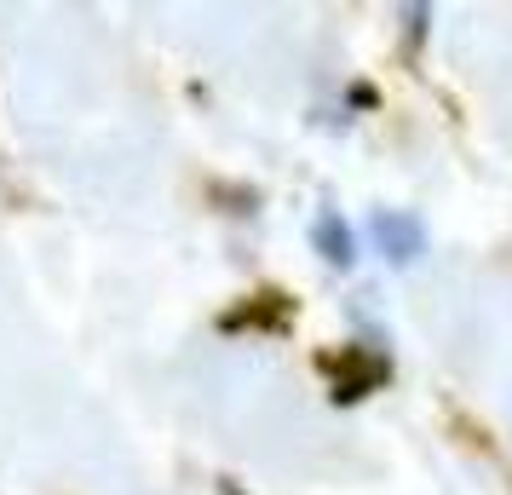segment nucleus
I'll return each mask as SVG.
<instances>
[{
    "label": "nucleus",
    "mask_w": 512,
    "mask_h": 495,
    "mask_svg": "<svg viewBox=\"0 0 512 495\" xmlns=\"http://www.w3.org/2000/svg\"><path fill=\"white\" fill-rule=\"evenodd\" d=\"M374 242H380V248H386V260H397V265H409L420 254V242H426V236H420V225L415 219H409V213H374Z\"/></svg>",
    "instance_id": "f257e3e1"
},
{
    "label": "nucleus",
    "mask_w": 512,
    "mask_h": 495,
    "mask_svg": "<svg viewBox=\"0 0 512 495\" xmlns=\"http://www.w3.org/2000/svg\"><path fill=\"white\" fill-rule=\"evenodd\" d=\"M311 236H317V248H323V260H328V265H351V260H357V248H351V231H346V219H340V213H323Z\"/></svg>",
    "instance_id": "f03ea898"
}]
</instances>
